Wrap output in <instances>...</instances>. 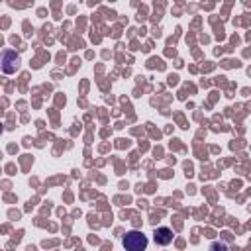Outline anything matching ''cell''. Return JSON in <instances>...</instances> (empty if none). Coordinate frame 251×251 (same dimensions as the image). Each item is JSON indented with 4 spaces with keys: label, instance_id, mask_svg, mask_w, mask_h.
I'll return each mask as SVG.
<instances>
[{
    "label": "cell",
    "instance_id": "4",
    "mask_svg": "<svg viewBox=\"0 0 251 251\" xmlns=\"http://www.w3.org/2000/svg\"><path fill=\"white\" fill-rule=\"evenodd\" d=\"M210 251H227V249H226V245H224L222 241H214V243L210 245Z\"/></svg>",
    "mask_w": 251,
    "mask_h": 251
},
{
    "label": "cell",
    "instance_id": "3",
    "mask_svg": "<svg viewBox=\"0 0 251 251\" xmlns=\"http://www.w3.org/2000/svg\"><path fill=\"white\" fill-rule=\"evenodd\" d=\"M153 239L157 245H169L173 241V229L171 227H157L155 233H153Z\"/></svg>",
    "mask_w": 251,
    "mask_h": 251
},
{
    "label": "cell",
    "instance_id": "2",
    "mask_svg": "<svg viewBox=\"0 0 251 251\" xmlns=\"http://www.w3.org/2000/svg\"><path fill=\"white\" fill-rule=\"evenodd\" d=\"M18 67H20V57L16 55V51H10V49L4 51L2 53V71L12 75L18 71Z\"/></svg>",
    "mask_w": 251,
    "mask_h": 251
},
{
    "label": "cell",
    "instance_id": "1",
    "mask_svg": "<svg viewBox=\"0 0 251 251\" xmlns=\"http://www.w3.org/2000/svg\"><path fill=\"white\" fill-rule=\"evenodd\" d=\"M122 243H124V249H126V251H145L147 245H149L147 237H145L143 231H139V229L127 231V233L122 237Z\"/></svg>",
    "mask_w": 251,
    "mask_h": 251
}]
</instances>
